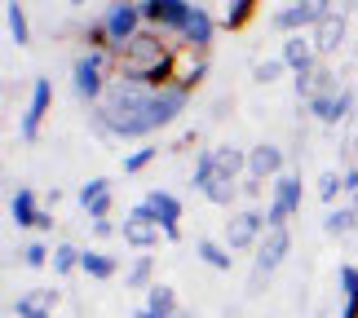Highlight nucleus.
Segmentation results:
<instances>
[{
	"mask_svg": "<svg viewBox=\"0 0 358 318\" xmlns=\"http://www.w3.org/2000/svg\"><path fill=\"white\" fill-rule=\"evenodd\" d=\"M89 120H93V133L106 137V142H137V137L159 133L155 89L115 75L111 85H106V98L89 110Z\"/></svg>",
	"mask_w": 358,
	"mask_h": 318,
	"instance_id": "obj_1",
	"label": "nucleus"
},
{
	"mask_svg": "<svg viewBox=\"0 0 358 318\" xmlns=\"http://www.w3.org/2000/svg\"><path fill=\"white\" fill-rule=\"evenodd\" d=\"M115 71V53H80L76 66H71V89H76V98L85 102V106H98L106 98V85H111V75Z\"/></svg>",
	"mask_w": 358,
	"mask_h": 318,
	"instance_id": "obj_2",
	"label": "nucleus"
},
{
	"mask_svg": "<svg viewBox=\"0 0 358 318\" xmlns=\"http://www.w3.org/2000/svg\"><path fill=\"white\" fill-rule=\"evenodd\" d=\"M287 252H292V230H287V226L266 230V239H261L257 256H252V274H248V296L266 292V283L274 279V270L287 261Z\"/></svg>",
	"mask_w": 358,
	"mask_h": 318,
	"instance_id": "obj_3",
	"label": "nucleus"
},
{
	"mask_svg": "<svg viewBox=\"0 0 358 318\" xmlns=\"http://www.w3.org/2000/svg\"><path fill=\"white\" fill-rule=\"evenodd\" d=\"M266 230H270L266 208H239L235 217L226 221V247H230V252H248V247H261Z\"/></svg>",
	"mask_w": 358,
	"mask_h": 318,
	"instance_id": "obj_4",
	"label": "nucleus"
},
{
	"mask_svg": "<svg viewBox=\"0 0 358 318\" xmlns=\"http://www.w3.org/2000/svg\"><path fill=\"white\" fill-rule=\"evenodd\" d=\"M301 212V173L287 168L279 182L270 186V203H266V221H270V230L274 226H287Z\"/></svg>",
	"mask_w": 358,
	"mask_h": 318,
	"instance_id": "obj_5",
	"label": "nucleus"
},
{
	"mask_svg": "<svg viewBox=\"0 0 358 318\" xmlns=\"http://www.w3.org/2000/svg\"><path fill=\"white\" fill-rule=\"evenodd\" d=\"M120 239L133 247V252H150V247H159L169 234H164V226L159 221H150V212L142 208V203H133L129 208V217L120 221Z\"/></svg>",
	"mask_w": 358,
	"mask_h": 318,
	"instance_id": "obj_6",
	"label": "nucleus"
},
{
	"mask_svg": "<svg viewBox=\"0 0 358 318\" xmlns=\"http://www.w3.org/2000/svg\"><path fill=\"white\" fill-rule=\"evenodd\" d=\"M332 9H336L332 0H292V5H287V9H279L270 22L279 27V31L296 36V31H314V27H319V22H323Z\"/></svg>",
	"mask_w": 358,
	"mask_h": 318,
	"instance_id": "obj_7",
	"label": "nucleus"
},
{
	"mask_svg": "<svg viewBox=\"0 0 358 318\" xmlns=\"http://www.w3.org/2000/svg\"><path fill=\"white\" fill-rule=\"evenodd\" d=\"M190 13H195V5H190V0H142V18H146V27H155V31H169V36H177V40H182V31H186Z\"/></svg>",
	"mask_w": 358,
	"mask_h": 318,
	"instance_id": "obj_8",
	"label": "nucleus"
},
{
	"mask_svg": "<svg viewBox=\"0 0 358 318\" xmlns=\"http://www.w3.org/2000/svg\"><path fill=\"white\" fill-rule=\"evenodd\" d=\"M287 173V155H283V146L279 142H257V146H248V177L261 186H274L279 177Z\"/></svg>",
	"mask_w": 358,
	"mask_h": 318,
	"instance_id": "obj_9",
	"label": "nucleus"
},
{
	"mask_svg": "<svg viewBox=\"0 0 358 318\" xmlns=\"http://www.w3.org/2000/svg\"><path fill=\"white\" fill-rule=\"evenodd\" d=\"M142 208L150 212V221H159V226H164V234H169V243H177V239H182V199H177L173 190H164V186L146 190Z\"/></svg>",
	"mask_w": 358,
	"mask_h": 318,
	"instance_id": "obj_10",
	"label": "nucleus"
},
{
	"mask_svg": "<svg viewBox=\"0 0 358 318\" xmlns=\"http://www.w3.org/2000/svg\"><path fill=\"white\" fill-rule=\"evenodd\" d=\"M102 22H106V31H111L115 49H124V45H129V40L146 27V18H142V0H115V5L102 13Z\"/></svg>",
	"mask_w": 358,
	"mask_h": 318,
	"instance_id": "obj_11",
	"label": "nucleus"
},
{
	"mask_svg": "<svg viewBox=\"0 0 358 318\" xmlns=\"http://www.w3.org/2000/svg\"><path fill=\"white\" fill-rule=\"evenodd\" d=\"M203 75H208V53L177 40V49H173V85H182L186 93H195L203 85Z\"/></svg>",
	"mask_w": 358,
	"mask_h": 318,
	"instance_id": "obj_12",
	"label": "nucleus"
},
{
	"mask_svg": "<svg viewBox=\"0 0 358 318\" xmlns=\"http://www.w3.org/2000/svg\"><path fill=\"white\" fill-rule=\"evenodd\" d=\"M49 106H53V85L45 75H36L31 80V98H27V110H22V124H18L22 142H36V137H40V124H45Z\"/></svg>",
	"mask_w": 358,
	"mask_h": 318,
	"instance_id": "obj_13",
	"label": "nucleus"
},
{
	"mask_svg": "<svg viewBox=\"0 0 358 318\" xmlns=\"http://www.w3.org/2000/svg\"><path fill=\"white\" fill-rule=\"evenodd\" d=\"M345 31H350V9L341 5V9H332V13H327V18L310 31L314 49H319V58H332V53H341V45H345Z\"/></svg>",
	"mask_w": 358,
	"mask_h": 318,
	"instance_id": "obj_14",
	"label": "nucleus"
},
{
	"mask_svg": "<svg viewBox=\"0 0 358 318\" xmlns=\"http://www.w3.org/2000/svg\"><path fill=\"white\" fill-rule=\"evenodd\" d=\"M279 58L287 62V71H292V75H301V71H314V66H319V49H314V40L306 31H296V36L283 40Z\"/></svg>",
	"mask_w": 358,
	"mask_h": 318,
	"instance_id": "obj_15",
	"label": "nucleus"
},
{
	"mask_svg": "<svg viewBox=\"0 0 358 318\" xmlns=\"http://www.w3.org/2000/svg\"><path fill=\"white\" fill-rule=\"evenodd\" d=\"M62 301L58 287H31L13 301V318H53V305Z\"/></svg>",
	"mask_w": 358,
	"mask_h": 318,
	"instance_id": "obj_16",
	"label": "nucleus"
},
{
	"mask_svg": "<svg viewBox=\"0 0 358 318\" xmlns=\"http://www.w3.org/2000/svg\"><path fill=\"white\" fill-rule=\"evenodd\" d=\"M111 182L106 177H93V182L80 186V208H85L89 221H102V217H111Z\"/></svg>",
	"mask_w": 358,
	"mask_h": 318,
	"instance_id": "obj_17",
	"label": "nucleus"
},
{
	"mask_svg": "<svg viewBox=\"0 0 358 318\" xmlns=\"http://www.w3.org/2000/svg\"><path fill=\"white\" fill-rule=\"evenodd\" d=\"M186 106H190V93H186L182 85H164V89H155V120H159V129L177 124Z\"/></svg>",
	"mask_w": 358,
	"mask_h": 318,
	"instance_id": "obj_18",
	"label": "nucleus"
},
{
	"mask_svg": "<svg viewBox=\"0 0 358 318\" xmlns=\"http://www.w3.org/2000/svg\"><path fill=\"white\" fill-rule=\"evenodd\" d=\"M213 36H217V18L203 5H195V13H190V22H186V31H182V45H195V49L208 53Z\"/></svg>",
	"mask_w": 358,
	"mask_h": 318,
	"instance_id": "obj_19",
	"label": "nucleus"
},
{
	"mask_svg": "<svg viewBox=\"0 0 358 318\" xmlns=\"http://www.w3.org/2000/svg\"><path fill=\"white\" fill-rule=\"evenodd\" d=\"M40 195L31 186H22V190H13V203H9V217H13V226L18 230H36V221H40Z\"/></svg>",
	"mask_w": 358,
	"mask_h": 318,
	"instance_id": "obj_20",
	"label": "nucleus"
},
{
	"mask_svg": "<svg viewBox=\"0 0 358 318\" xmlns=\"http://www.w3.org/2000/svg\"><path fill=\"white\" fill-rule=\"evenodd\" d=\"M213 159H217V173L235 177V182H243V177H248V150L243 146L222 142V146H213Z\"/></svg>",
	"mask_w": 358,
	"mask_h": 318,
	"instance_id": "obj_21",
	"label": "nucleus"
},
{
	"mask_svg": "<svg viewBox=\"0 0 358 318\" xmlns=\"http://www.w3.org/2000/svg\"><path fill=\"white\" fill-rule=\"evenodd\" d=\"M150 283H155V256L137 252L133 266L124 270V287H129V292H150Z\"/></svg>",
	"mask_w": 358,
	"mask_h": 318,
	"instance_id": "obj_22",
	"label": "nucleus"
},
{
	"mask_svg": "<svg viewBox=\"0 0 358 318\" xmlns=\"http://www.w3.org/2000/svg\"><path fill=\"white\" fill-rule=\"evenodd\" d=\"M80 270H85L89 279H115V274H120V261H115L111 252H102V247H85Z\"/></svg>",
	"mask_w": 358,
	"mask_h": 318,
	"instance_id": "obj_23",
	"label": "nucleus"
},
{
	"mask_svg": "<svg viewBox=\"0 0 358 318\" xmlns=\"http://www.w3.org/2000/svg\"><path fill=\"white\" fill-rule=\"evenodd\" d=\"M5 22H9V40L18 49L31 45V22H27V13H22V0H5Z\"/></svg>",
	"mask_w": 358,
	"mask_h": 318,
	"instance_id": "obj_24",
	"label": "nucleus"
},
{
	"mask_svg": "<svg viewBox=\"0 0 358 318\" xmlns=\"http://www.w3.org/2000/svg\"><path fill=\"white\" fill-rule=\"evenodd\" d=\"M323 230L332 234V239H341V234H354V230H358V208H350V203H341V208H327Z\"/></svg>",
	"mask_w": 358,
	"mask_h": 318,
	"instance_id": "obj_25",
	"label": "nucleus"
},
{
	"mask_svg": "<svg viewBox=\"0 0 358 318\" xmlns=\"http://www.w3.org/2000/svg\"><path fill=\"white\" fill-rule=\"evenodd\" d=\"M195 252H199L203 266H213V270H230V266H235V252H230L226 243H217V239H199Z\"/></svg>",
	"mask_w": 358,
	"mask_h": 318,
	"instance_id": "obj_26",
	"label": "nucleus"
},
{
	"mask_svg": "<svg viewBox=\"0 0 358 318\" xmlns=\"http://www.w3.org/2000/svg\"><path fill=\"white\" fill-rule=\"evenodd\" d=\"M257 9H261V0H230L222 27H226V31H243V27L257 18Z\"/></svg>",
	"mask_w": 358,
	"mask_h": 318,
	"instance_id": "obj_27",
	"label": "nucleus"
},
{
	"mask_svg": "<svg viewBox=\"0 0 358 318\" xmlns=\"http://www.w3.org/2000/svg\"><path fill=\"white\" fill-rule=\"evenodd\" d=\"M146 310H155V314H177L182 305H177V292L169 283H150V292H146Z\"/></svg>",
	"mask_w": 358,
	"mask_h": 318,
	"instance_id": "obj_28",
	"label": "nucleus"
},
{
	"mask_svg": "<svg viewBox=\"0 0 358 318\" xmlns=\"http://www.w3.org/2000/svg\"><path fill=\"white\" fill-rule=\"evenodd\" d=\"M80 256H85V247H76V243L53 247V270H58V279H66L71 270H80Z\"/></svg>",
	"mask_w": 358,
	"mask_h": 318,
	"instance_id": "obj_29",
	"label": "nucleus"
},
{
	"mask_svg": "<svg viewBox=\"0 0 358 318\" xmlns=\"http://www.w3.org/2000/svg\"><path fill=\"white\" fill-rule=\"evenodd\" d=\"M345 195V173H336V168H327L319 177V199L327 203V208H336V199Z\"/></svg>",
	"mask_w": 358,
	"mask_h": 318,
	"instance_id": "obj_30",
	"label": "nucleus"
},
{
	"mask_svg": "<svg viewBox=\"0 0 358 318\" xmlns=\"http://www.w3.org/2000/svg\"><path fill=\"white\" fill-rule=\"evenodd\" d=\"M213 173H217V159H213V146H203L199 150V159H195V168H190V186L203 195V186L213 182Z\"/></svg>",
	"mask_w": 358,
	"mask_h": 318,
	"instance_id": "obj_31",
	"label": "nucleus"
},
{
	"mask_svg": "<svg viewBox=\"0 0 358 318\" xmlns=\"http://www.w3.org/2000/svg\"><path fill=\"white\" fill-rule=\"evenodd\" d=\"M22 266H27V270H45V266H53V247L40 243V239L22 243Z\"/></svg>",
	"mask_w": 358,
	"mask_h": 318,
	"instance_id": "obj_32",
	"label": "nucleus"
},
{
	"mask_svg": "<svg viewBox=\"0 0 358 318\" xmlns=\"http://www.w3.org/2000/svg\"><path fill=\"white\" fill-rule=\"evenodd\" d=\"M287 71V62L283 58H266V62H257L252 66V85H274V80H279Z\"/></svg>",
	"mask_w": 358,
	"mask_h": 318,
	"instance_id": "obj_33",
	"label": "nucleus"
},
{
	"mask_svg": "<svg viewBox=\"0 0 358 318\" xmlns=\"http://www.w3.org/2000/svg\"><path fill=\"white\" fill-rule=\"evenodd\" d=\"M155 155L159 150L155 146H137V150H129V155H124V173H142V168H150V164H155Z\"/></svg>",
	"mask_w": 358,
	"mask_h": 318,
	"instance_id": "obj_34",
	"label": "nucleus"
},
{
	"mask_svg": "<svg viewBox=\"0 0 358 318\" xmlns=\"http://www.w3.org/2000/svg\"><path fill=\"white\" fill-rule=\"evenodd\" d=\"M336 287H341V301H358V266H341Z\"/></svg>",
	"mask_w": 358,
	"mask_h": 318,
	"instance_id": "obj_35",
	"label": "nucleus"
},
{
	"mask_svg": "<svg viewBox=\"0 0 358 318\" xmlns=\"http://www.w3.org/2000/svg\"><path fill=\"white\" fill-rule=\"evenodd\" d=\"M89 226H93V239H111V234L120 230L111 217H102V221H89Z\"/></svg>",
	"mask_w": 358,
	"mask_h": 318,
	"instance_id": "obj_36",
	"label": "nucleus"
},
{
	"mask_svg": "<svg viewBox=\"0 0 358 318\" xmlns=\"http://www.w3.org/2000/svg\"><path fill=\"white\" fill-rule=\"evenodd\" d=\"M243 195H248V199H261V195H266V186L252 182V177H243Z\"/></svg>",
	"mask_w": 358,
	"mask_h": 318,
	"instance_id": "obj_37",
	"label": "nucleus"
},
{
	"mask_svg": "<svg viewBox=\"0 0 358 318\" xmlns=\"http://www.w3.org/2000/svg\"><path fill=\"white\" fill-rule=\"evenodd\" d=\"M230 115V98H217L213 102V120H226Z\"/></svg>",
	"mask_w": 358,
	"mask_h": 318,
	"instance_id": "obj_38",
	"label": "nucleus"
},
{
	"mask_svg": "<svg viewBox=\"0 0 358 318\" xmlns=\"http://www.w3.org/2000/svg\"><path fill=\"white\" fill-rule=\"evenodd\" d=\"M341 314H345V301H341V305L332 301V305H323V310H319V318H341Z\"/></svg>",
	"mask_w": 358,
	"mask_h": 318,
	"instance_id": "obj_39",
	"label": "nucleus"
},
{
	"mask_svg": "<svg viewBox=\"0 0 358 318\" xmlns=\"http://www.w3.org/2000/svg\"><path fill=\"white\" fill-rule=\"evenodd\" d=\"M36 230H40V234H49V230H53V212H49V208L40 212V221H36Z\"/></svg>",
	"mask_w": 358,
	"mask_h": 318,
	"instance_id": "obj_40",
	"label": "nucleus"
},
{
	"mask_svg": "<svg viewBox=\"0 0 358 318\" xmlns=\"http://www.w3.org/2000/svg\"><path fill=\"white\" fill-rule=\"evenodd\" d=\"M133 318H177V314H155V310H146V305H142V310H137Z\"/></svg>",
	"mask_w": 358,
	"mask_h": 318,
	"instance_id": "obj_41",
	"label": "nucleus"
},
{
	"mask_svg": "<svg viewBox=\"0 0 358 318\" xmlns=\"http://www.w3.org/2000/svg\"><path fill=\"white\" fill-rule=\"evenodd\" d=\"M341 318H358V301H345V314Z\"/></svg>",
	"mask_w": 358,
	"mask_h": 318,
	"instance_id": "obj_42",
	"label": "nucleus"
},
{
	"mask_svg": "<svg viewBox=\"0 0 358 318\" xmlns=\"http://www.w3.org/2000/svg\"><path fill=\"white\" fill-rule=\"evenodd\" d=\"M71 5H85V0H71Z\"/></svg>",
	"mask_w": 358,
	"mask_h": 318,
	"instance_id": "obj_43",
	"label": "nucleus"
}]
</instances>
